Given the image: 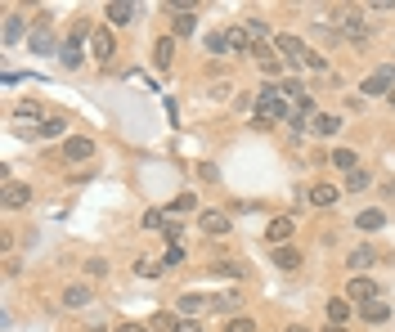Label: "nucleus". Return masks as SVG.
<instances>
[{
	"label": "nucleus",
	"instance_id": "obj_1",
	"mask_svg": "<svg viewBox=\"0 0 395 332\" xmlns=\"http://www.w3.org/2000/svg\"><path fill=\"white\" fill-rule=\"evenodd\" d=\"M292 104L283 95H278V85H265V90L256 95V122H292Z\"/></svg>",
	"mask_w": 395,
	"mask_h": 332
},
{
	"label": "nucleus",
	"instance_id": "obj_2",
	"mask_svg": "<svg viewBox=\"0 0 395 332\" xmlns=\"http://www.w3.org/2000/svg\"><path fill=\"white\" fill-rule=\"evenodd\" d=\"M350 306H373V301H382V287H377L369 274H350L346 279V292H342Z\"/></svg>",
	"mask_w": 395,
	"mask_h": 332
},
{
	"label": "nucleus",
	"instance_id": "obj_3",
	"mask_svg": "<svg viewBox=\"0 0 395 332\" xmlns=\"http://www.w3.org/2000/svg\"><path fill=\"white\" fill-rule=\"evenodd\" d=\"M359 90L369 95V99H377V95H391V90H395V63H382L377 72H369V77L359 81Z\"/></svg>",
	"mask_w": 395,
	"mask_h": 332
},
{
	"label": "nucleus",
	"instance_id": "obj_4",
	"mask_svg": "<svg viewBox=\"0 0 395 332\" xmlns=\"http://www.w3.org/2000/svg\"><path fill=\"white\" fill-rule=\"evenodd\" d=\"M274 50H278V59H288V63H305V54H310V45L296 32H278L274 36Z\"/></svg>",
	"mask_w": 395,
	"mask_h": 332
},
{
	"label": "nucleus",
	"instance_id": "obj_5",
	"mask_svg": "<svg viewBox=\"0 0 395 332\" xmlns=\"http://www.w3.org/2000/svg\"><path fill=\"white\" fill-rule=\"evenodd\" d=\"M342 36L346 41H369L373 36V27H369V18H364V9H342Z\"/></svg>",
	"mask_w": 395,
	"mask_h": 332
},
{
	"label": "nucleus",
	"instance_id": "obj_6",
	"mask_svg": "<svg viewBox=\"0 0 395 332\" xmlns=\"http://www.w3.org/2000/svg\"><path fill=\"white\" fill-rule=\"evenodd\" d=\"M90 54L99 63H112V54H117V36H112L108 27H94V32H90Z\"/></svg>",
	"mask_w": 395,
	"mask_h": 332
},
{
	"label": "nucleus",
	"instance_id": "obj_7",
	"mask_svg": "<svg viewBox=\"0 0 395 332\" xmlns=\"http://www.w3.org/2000/svg\"><path fill=\"white\" fill-rule=\"evenodd\" d=\"M63 157H67V162H90V157H94V139L67 135V139H63Z\"/></svg>",
	"mask_w": 395,
	"mask_h": 332
},
{
	"label": "nucleus",
	"instance_id": "obj_8",
	"mask_svg": "<svg viewBox=\"0 0 395 332\" xmlns=\"http://www.w3.org/2000/svg\"><path fill=\"white\" fill-rule=\"evenodd\" d=\"M292 229H296V220H292V215H274V220H270V229H265V238H270L274 247H292Z\"/></svg>",
	"mask_w": 395,
	"mask_h": 332
},
{
	"label": "nucleus",
	"instance_id": "obj_9",
	"mask_svg": "<svg viewBox=\"0 0 395 332\" xmlns=\"http://www.w3.org/2000/svg\"><path fill=\"white\" fill-rule=\"evenodd\" d=\"M198 229H202L207 238H224V234H229V215H224V211H202V215H198Z\"/></svg>",
	"mask_w": 395,
	"mask_h": 332
},
{
	"label": "nucleus",
	"instance_id": "obj_10",
	"mask_svg": "<svg viewBox=\"0 0 395 332\" xmlns=\"http://www.w3.org/2000/svg\"><path fill=\"white\" fill-rule=\"evenodd\" d=\"M32 202V184H18V180H5V207L9 211H18Z\"/></svg>",
	"mask_w": 395,
	"mask_h": 332
},
{
	"label": "nucleus",
	"instance_id": "obj_11",
	"mask_svg": "<svg viewBox=\"0 0 395 332\" xmlns=\"http://www.w3.org/2000/svg\"><path fill=\"white\" fill-rule=\"evenodd\" d=\"M373 261H377V252L369 247V242H359V247H350V256H346V269H350V274H364Z\"/></svg>",
	"mask_w": 395,
	"mask_h": 332
},
{
	"label": "nucleus",
	"instance_id": "obj_12",
	"mask_svg": "<svg viewBox=\"0 0 395 332\" xmlns=\"http://www.w3.org/2000/svg\"><path fill=\"white\" fill-rule=\"evenodd\" d=\"M323 310H328V323H332V328H346V323H350V314H355V306H350L346 296H332Z\"/></svg>",
	"mask_w": 395,
	"mask_h": 332
},
{
	"label": "nucleus",
	"instance_id": "obj_13",
	"mask_svg": "<svg viewBox=\"0 0 395 332\" xmlns=\"http://www.w3.org/2000/svg\"><path fill=\"white\" fill-rule=\"evenodd\" d=\"M90 296H94V287H90V283H67L63 306H67V310H81V306H90Z\"/></svg>",
	"mask_w": 395,
	"mask_h": 332
},
{
	"label": "nucleus",
	"instance_id": "obj_14",
	"mask_svg": "<svg viewBox=\"0 0 395 332\" xmlns=\"http://www.w3.org/2000/svg\"><path fill=\"white\" fill-rule=\"evenodd\" d=\"M135 14H139V9L131 5V0H112V5L104 9V18H108L112 27H126V23H131V18H135Z\"/></svg>",
	"mask_w": 395,
	"mask_h": 332
},
{
	"label": "nucleus",
	"instance_id": "obj_15",
	"mask_svg": "<svg viewBox=\"0 0 395 332\" xmlns=\"http://www.w3.org/2000/svg\"><path fill=\"white\" fill-rule=\"evenodd\" d=\"M337 198H342V189H337V184H315V189L305 193L310 207H337Z\"/></svg>",
	"mask_w": 395,
	"mask_h": 332
},
{
	"label": "nucleus",
	"instance_id": "obj_16",
	"mask_svg": "<svg viewBox=\"0 0 395 332\" xmlns=\"http://www.w3.org/2000/svg\"><path fill=\"white\" fill-rule=\"evenodd\" d=\"M171 63H175V36H162L158 45H153V68H158V72H166Z\"/></svg>",
	"mask_w": 395,
	"mask_h": 332
},
{
	"label": "nucleus",
	"instance_id": "obj_17",
	"mask_svg": "<svg viewBox=\"0 0 395 332\" xmlns=\"http://www.w3.org/2000/svg\"><path fill=\"white\" fill-rule=\"evenodd\" d=\"M224 41H229V54H251V50H256V41H251L247 27H229Z\"/></svg>",
	"mask_w": 395,
	"mask_h": 332
},
{
	"label": "nucleus",
	"instance_id": "obj_18",
	"mask_svg": "<svg viewBox=\"0 0 395 332\" xmlns=\"http://www.w3.org/2000/svg\"><path fill=\"white\" fill-rule=\"evenodd\" d=\"M310 131H315V135H323V139H332L337 131H342V117H337V112H315Z\"/></svg>",
	"mask_w": 395,
	"mask_h": 332
},
{
	"label": "nucleus",
	"instance_id": "obj_19",
	"mask_svg": "<svg viewBox=\"0 0 395 332\" xmlns=\"http://www.w3.org/2000/svg\"><path fill=\"white\" fill-rule=\"evenodd\" d=\"M198 27V9H171V32L175 36H189Z\"/></svg>",
	"mask_w": 395,
	"mask_h": 332
},
{
	"label": "nucleus",
	"instance_id": "obj_20",
	"mask_svg": "<svg viewBox=\"0 0 395 332\" xmlns=\"http://www.w3.org/2000/svg\"><path fill=\"white\" fill-rule=\"evenodd\" d=\"M67 139V117H45V122H40L36 126V139Z\"/></svg>",
	"mask_w": 395,
	"mask_h": 332
},
{
	"label": "nucleus",
	"instance_id": "obj_21",
	"mask_svg": "<svg viewBox=\"0 0 395 332\" xmlns=\"http://www.w3.org/2000/svg\"><path fill=\"white\" fill-rule=\"evenodd\" d=\"M274 269H283V274L301 269V252L296 247H274Z\"/></svg>",
	"mask_w": 395,
	"mask_h": 332
},
{
	"label": "nucleus",
	"instance_id": "obj_22",
	"mask_svg": "<svg viewBox=\"0 0 395 332\" xmlns=\"http://www.w3.org/2000/svg\"><path fill=\"white\" fill-rule=\"evenodd\" d=\"M359 319L377 328V323H386V319H391V306H386V301H373V306H359Z\"/></svg>",
	"mask_w": 395,
	"mask_h": 332
},
{
	"label": "nucleus",
	"instance_id": "obj_23",
	"mask_svg": "<svg viewBox=\"0 0 395 332\" xmlns=\"http://www.w3.org/2000/svg\"><path fill=\"white\" fill-rule=\"evenodd\" d=\"M382 225H386V211H377V207L355 215V229H364V234H373V229H382Z\"/></svg>",
	"mask_w": 395,
	"mask_h": 332
},
{
	"label": "nucleus",
	"instance_id": "obj_24",
	"mask_svg": "<svg viewBox=\"0 0 395 332\" xmlns=\"http://www.w3.org/2000/svg\"><path fill=\"white\" fill-rule=\"evenodd\" d=\"M328 162H332L337 171H346V176H350V171H359V157H355V149H332V157H328Z\"/></svg>",
	"mask_w": 395,
	"mask_h": 332
},
{
	"label": "nucleus",
	"instance_id": "obj_25",
	"mask_svg": "<svg viewBox=\"0 0 395 332\" xmlns=\"http://www.w3.org/2000/svg\"><path fill=\"white\" fill-rule=\"evenodd\" d=\"M193 207H198V198L193 193H180L171 207H166V220H180V211H193Z\"/></svg>",
	"mask_w": 395,
	"mask_h": 332
},
{
	"label": "nucleus",
	"instance_id": "obj_26",
	"mask_svg": "<svg viewBox=\"0 0 395 332\" xmlns=\"http://www.w3.org/2000/svg\"><path fill=\"white\" fill-rule=\"evenodd\" d=\"M139 225H144L148 234H158V229H166V225H171V220H166V211H158V207H148V211H144V220H139Z\"/></svg>",
	"mask_w": 395,
	"mask_h": 332
},
{
	"label": "nucleus",
	"instance_id": "obj_27",
	"mask_svg": "<svg viewBox=\"0 0 395 332\" xmlns=\"http://www.w3.org/2000/svg\"><path fill=\"white\" fill-rule=\"evenodd\" d=\"M59 63L63 68H77L81 63V45H77V41H63V45H59Z\"/></svg>",
	"mask_w": 395,
	"mask_h": 332
},
{
	"label": "nucleus",
	"instance_id": "obj_28",
	"mask_svg": "<svg viewBox=\"0 0 395 332\" xmlns=\"http://www.w3.org/2000/svg\"><path fill=\"white\" fill-rule=\"evenodd\" d=\"M369 184H373L369 171H350V176H346V193H364Z\"/></svg>",
	"mask_w": 395,
	"mask_h": 332
},
{
	"label": "nucleus",
	"instance_id": "obj_29",
	"mask_svg": "<svg viewBox=\"0 0 395 332\" xmlns=\"http://www.w3.org/2000/svg\"><path fill=\"white\" fill-rule=\"evenodd\" d=\"M175 306H180V310H185V319H193V314H198V310H202V306H211V301H202V296H198V292H189V296H180V301H175Z\"/></svg>",
	"mask_w": 395,
	"mask_h": 332
},
{
	"label": "nucleus",
	"instance_id": "obj_30",
	"mask_svg": "<svg viewBox=\"0 0 395 332\" xmlns=\"http://www.w3.org/2000/svg\"><path fill=\"white\" fill-rule=\"evenodd\" d=\"M0 36H5V45H13V41L23 36V18H18V14H9V18H5V32H0Z\"/></svg>",
	"mask_w": 395,
	"mask_h": 332
},
{
	"label": "nucleus",
	"instance_id": "obj_31",
	"mask_svg": "<svg viewBox=\"0 0 395 332\" xmlns=\"http://www.w3.org/2000/svg\"><path fill=\"white\" fill-rule=\"evenodd\" d=\"M224 332H256V319H251V314H234V319L224 323Z\"/></svg>",
	"mask_w": 395,
	"mask_h": 332
},
{
	"label": "nucleus",
	"instance_id": "obj_32",
	"mask_svg": "<svg viewBox=\"0 0 395 332\" xmlns=\"http://www.w3.org/2000/svg\"><path fill=\"white\" fill-rule=\"evenodd\" d=\"M13 112H18V117H40V104H36V99H18V104H13ZM40 122H45V117H40Z\"/></svg>",
	"mask_w": 395,
	"mask_h": 332
},
{
	"label": "nucleus",
	"instance_id": "obj_33",
	"mask_svg": "<svg viewBox=\"0 0 395 332\" xmlns=\"http://www.w3.org/2000/svg\"><path fill=\"white\" fill-rule=\"evenodd\" d=\"M234 306H238V296H234V292H229V296H211V310L229 314V319H234Z\"/></svg>",
	"mask_w": 395,
	"mask_h": 332
},
{
	"label": "nucleus",
	"instance_id": "obj_34",
	"mask_svg": "<svg viewBox=\"0 0 395 332\" xmlns=\"http://www.w3.org/2000/svg\"><path fill=\"white\" fill-rule=\"evenodd\" d=\"M207 54H229V41H224V32H211V36H207Z\"/></svg>",
	"mask_w": 395,
	"mask_h": 332
},
{
	"label": "nucleus",
	"instance_id": "obj_35",
	"mask_svg": "<svg viewBox=\"0 0 395 332\" xmlns=\"http://www.w3.org/2000/svg\"><path fill=\"white\" fill-rule=\"evenodd\" d=\"M162 269H166L162 261H135V274H144V279H158Z\"/></svg>",
	"mask_w": 395,
	"mask_h": 332
},
{
	"label": "nucleus",
	"instance_id": "obj_36",
	"mask_svg": "<svg viewBox=\"0 0 395 332\" xmlns=\"http://www.w3.org/2000/svg\"><path fill=\"white\" fill-rule=\"evenodd\" d=\"M283 68H288V59H278V54H274V59H261V72H265V77H278Z\"/></svg>",
	"mask_w": 395,
	"mask_h": 332
},
{
	"label": "nucleus",
	"instance_id": "obj_37",
	"mask_svg": "<svg viewBox=\"0 0 395 332\" xmlns=\"http://www.w3.org/2000/svg\"><path fill=\"white\" fill-rule=\"evenodd\" d=\"M211 274H224V279H238V274H247L243 265H234V261H220V265H211Z\"/></svg>",
	"mask_w": 395,
	"mask_h": 332
},
{
	"label": "nucleus",
	"instance_id": "obj_38",
	"mask_svg": "<svg viewBox=\"0 0 395 332\" xmlns=\"http://www.w3.org/2000/svg\"><path fill=\"white\" fill-rule=\"evenodd\" d=\"M86 274H90V279H108V261H99V256H90V261H86Z\"/></svg>",
	"mask_w": 395,
	"mask_h": 332
},
{
	"label": "nucleus",
	"instance_id": "obj_39",
	"mask_svg": "<svg viewBox=\"0 0 395 332\" xmlns=\"http://www.w3.org/2000/svg\"><path fill=\"white\" fill-rule=\"evenodd\" d=\"M180 261H185V247H180V242H175V247H166V256H162V265H166V269H175Z\"/></svg>",
	"mask_w": 395,
	"mask_h": 332
},
{
	"label": "nucleus",
	"instance_id": "obj_40",
	"mask_svg": "<svg viewBox=\"0 0 395 332\" xmlns=\"http://www.w3.org/2000/svg\"><path fill=\"white\" fill-rule=\"evenodd\" d=\"M32 50H50V32H45V18H40V27L32 32Z\"/></svg>",
	"mask_w": 395,
	"mask_h": 332
},
{
	"label": "nucleus",
	"instance_id": "obj_41",
	"mask_svg": "<svg viewBox=\"0 0 395 332\" xmlns=\"http://www.w3.org/2000/svg\"><path fill=\"white\" fill-rule=\"evenodd\" d=\"M305 68H315V72H328V59H323L319 50H310V54H305Z\"/></svg>",
	"mask_w": 395,
	"mask_h": 332
},
{
	"label": "nucleus",
	"instance_id": "obj_42",
	"mask_svg": "<svg viewBox=\"0 0 395 332\" xmlns=\"http://www.w3.org/2000/svg\"><path fill=\"white\" fill-rule=\"evenodd\" d=\"M175 332H202V323L198 319H175Z\"/></svg>",
	"mask_w": 395,
	"mask_h": 332
},
{
	"label": "nucleus",
	"instance_id": "obj_43",
	"mask_svg": "<svg viewBox=\"0 0 395 332\" xmlns=\"http://www.w3.org/2000/svg\"><path fill=\"white\" fill-rule=\"evenodd\" d=\"M229 90H234L229 81H216V85H211V95H216V99H229Z\"/></svg>",
	"mask_w": 395,
	"mask_h": 332
},
{
	"label": "nucleus",
	"instance_id": "obj_44",
	"mask_svg": "<svg viewBox=\"0 0 395 332\" xmlns=\"http://www.w3.org/2000/svg\"><path fill=\"white\" fill-rule=\"evenodd\" d=\"M117 332H148L144 323H117Z\"/></svg>",
	"mask_w": 395,
	"mask_h": 332
},
{
	"label": "nucleus",
	"instance_id": "obj_45",
	"mask_svg": "<svg viewBox=\"0 0 395 332\" xmlns=\"http://www.w3.org/2000/svg\"><path fill=\"white\" fill-rule=\"evenodd\" d=\"M283 332H310V328H305V323H292V328H283Z\"/></svg>",
	"mask_w": 395,
	"mask_h": 332
},
{
	"label": "nucleus",
	"instance_id": "obj_46",
	"mask_svg": "<svg viewBox=\"0 0 395 332\" xmlns=\"http://www.w3.org/2000/svg\"><path fill=\"white\" fill-rule=\"evenodd\" d=\"M386 104H391V108H395V90H391V95H386Z\"/></svg>",
	"mask_w": 395,
	"mask_h": 332
},
{
	"label": "nucleus",
	"instance_id": "obj_47",
	"mask_svg": "<svg viewBox=\"0 0 395 332\" xmlns=\"http://www.w3.org/2000/svg\"><path fill=\"white\" fill-rule=\"evenodd\" d=\"M328 332H346V328H328Z\"/></svg>",
	"mask_w": 395,
	"mask_h": 332
}]
</instances>
